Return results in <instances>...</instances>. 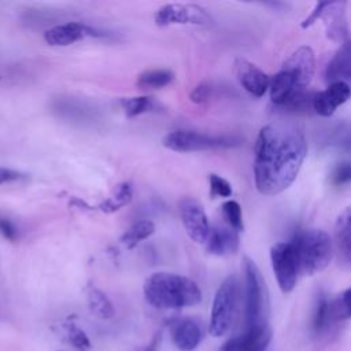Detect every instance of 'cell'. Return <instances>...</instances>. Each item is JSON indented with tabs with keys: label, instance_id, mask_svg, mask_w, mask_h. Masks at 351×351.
Returning <instances> with one entry per match:
<instances>
[{
	"label": "cell",
	"instance_id": "obj_6",
	"mask_svg": "<svg viewBox=\"0 0 351 351\" xmlns=\"http://www.w3.org/2000/svg\"><path fill=\"white\" fill-rule=\"evenodd\" d=\"M163 147L177 152H193L219 148H233L241 144L234 136H214L193 130H174L167 133L162 140Z\"/></svg>",
	"mask_w": 351,
	"mask_h": 351
},
{
	"label": "cell",
	"instance_id": "obj_14",
	"mask_svg": "<svg viewBox=\"0 0 351 351\" xmlns=\"http://www.w3.org/2000/svg\"><path fill=\"white\" fill-rule=\"evenodd\" d=\"M234 73L240 85L255 97H262L269 89L270 77L256 64L245 59H237L234 62Z\"/></svg>",
	"mask_w": 351,
	"mask_h": 351
},
{
	"label": "cell",
	"instance_id": "obj_2",
	"mask_svg": "<svg viewBox=\"0 0 351 351\" xmlns=\"http://www.w3.org/2000/svg\"><path fill=\"white\" fill-rule=\"evenodd\" d=\"M143 292L145 300L159 310H178L202 300V291L193 280L170 271H155L148 276Z\"/></svg>",
	"mask_w": 351,
	"mask_h": 351
},
{
	"label": "cell",
	"instance_id": "obj_33",
	"mask_svg": "<svg viewBox=\"0 0 351 351\" xmlns=\"http://www.w3.org/2000/svg\"><path fill=\"white\" fill-rule=\"evenodd\" d=\"M0 234L8 241H15L18 239V228L11 219L0 217Z\"/></svg>",
	"mask_w": 351,
	"mask_h": 351
},
{
	"label": "cell",
	"instance_id": "obj_24",
	"mask_svg": "<svg viewBox=\"0 0 351 351\" xmlns=\"http://www.w3.org/2000/svg\"><path fill=\"white\" fill-rule=\"evenodd\" d=\"M154 232H155V223L152 221H148V219L137 221L122 234L121 241L126 248L132 250L138 243L152 236Z\"/></svg>",
	"mask_w": 351,
	"mask_h": 351
},
{
	"label": "cell",
	"instance_id": "obj_28",
	"mask_svg": "<svg viewBox=\"0 0 351 351\" xmlns=\"http://www.w3.org/2000/svg\"><path fill=\"white\" fill-rule=\"evenodd\" d=\"M221 208H222L223 219L226 221L229 228H232L236 232H240L244 229L241 207L236 200H226Z\"/></svg>",
	"mask_w": 351,
	"mask_h": 351
},
{
	"label": "cell",
	"instance_id": "obj_7",
	"mask_svg": "<svg viewBox=\"0 0 351 351\" xmlns=\"http://www.w3.org/2000/svg\"><path fill=\"white\" fill-rule=\"evenodd\" d=\"M270 261L280 289L284 293L291 292L295 288L300 273L293 241L291 240L274 244L270 250Z\"/></svg>",
	"mask_w": 351,
	"mask_h": 351
},
{
	"label": "cell",
	"instance_id": "obj_31",
	"mask_svg": "<svg viewBox=\"0 0 351 351\" xmlns=\"http://www.w3.org/2000/svg\"><path fill=\"white\" fill-rule=\"evenodd\" d=\"M332 182L335 185H344L351 182V162L337 163L332 171Z\"/></svg>",
	"mask_w": 351,
	"mask_h": 351
},
{
	"label": "cell",
	"instance_id": "obj_19",
	"mask_svg": "<svg viewBox=\"0 0 351 351\" xmlns=\"http://www.w3.org/2000/svg\"><path fill=\"white\" fill-rule=\"evenodd\" d=\"M207 251L213 255H232L239 248L237 232L225 225H217L210 230L207 239Z\"/></svg>",
	"mask_w": 351,
	"mask_h": 351
},
{
	"label": "cell",
	"instance_id": "obj_23",
	"mask_svg": "<svg viewBox=\"0 0 351 351\" xmlns=\"http://www.w3.org/2000/svg\"><path fill=\"white\" fill-rule=\"evenodd\" d=\"M174 80V74L167 69H151L143 71L137 77V86L140 89H160L167 86Z\"/></svg>",
	"mask_w": 351,
	"mask_h": 351
},
{
	"label": "cell",
	"instance_id": "obj_26",
	"mask_svg": "<svg viewBox=\"0 0 351 351\" xmlns=\"http://www.w3.org/2000/svg\"><path fill=\"white\" fill-rule=\"evenodd\" d=\"M121 106L125 110L126 117L133 118L145 112L156 111L159 108L158 103L149 97V96H133V97H126L121 100Z\"/></svg>",
	"mask_w": 351,
	"mask_h": 351
},
{
	"label": "cell",
	"instance_id": "obj_12",
	"mask_svg": "<svg viewBox=\"0 0 351 351\" xmlns=\"http://www.w3.org/2000/svg\"><path fill=\"white\" fill-rule=\"evenodd\" d=\"M271 341V329L269 325H262L251 329H244L240 335L226 340L219 351H266Z\"/></svg>",
	"mask_w": 351,
	"mask_h": 351
},
{
	"label": "cell",
	"instance_id": "obj_8",
	"mask_svg": "<svg viewBox=\"0 0 351 351\" xmlns=\"http://www.w3.org/2000/svg\"><path fill=\"white\" fill-rule=\"evenodd\" d=\"M154 21L158 26L170 25H206L211 21L210 15L196 4L170 3L162 5L154 14Z\"/></svg>",
	"mask_w": 351,
	"mask_h": 351
},
{
	"label": "cell",
	"instance_id": "obj_4",
	"mask_svg": "<svg viewBox=\"0 0 351 351\" xmlns=\"http://www.w3.org/2000/svg\"><path fill=\"white\" fill-rule=\"evenodd\" d=\"M244 276V329L267 325V292L255 262L243 258Z\"/></svg>",
	"mask_w": 351,
	"mask_h": 351
},
{
	"label": "cell",
	"instance_id": "obj_25",
	"mask_svg": "<svg viewBox=\"0 0 351 351\" xmlns=\"http://www.w3.org/2000/svg\"><path fill=\"white\" fill-rule=\"evenodd\" d=\"M132 196H133L132 185L129 182H122L117 185L112 195L100 204V210L104 213H115L122 207L128 206L132 200Z\"/></svg>",
	"mask_w": 351,
	"mask_h": 351
},
{
	"label": "cell",
	"instance_id": "obj_29",
	"mask_svg": "<svg viewBox=\"0 0 351 351\" xmlns=\"http://www.w3.org/2000/svg\"><path fill=\"white\" fill-rule=\"evenodd\" d=\"M67 339L77 351H89L90 350V341H89L86 333L73 324L67 326Z\"/></svg>",
	"mask_w": 351,
	"mask_h": 351
},
{
	"label": "cell",
	"instance_id": "obj_5",
	"mask_svg": "<svg viewBox=\"0 0 351 351\" xmlns=\"http://www.w3.org/2000/svg\"><path fill=\"white\" fill-rule=\"evenodd\" d=\"M239 300V282L237 278L230 274L218 287L210 314L208 332L214 337L223 336L232 326Z\"/></svg>",
	"mask_w": 351,
	"mask_h": 351
},
{
	"label": "cell",
	"instance_id": "obj_17",
	"mask_svg": "<svg viewBox=\"0 0 351 351\" xmlns=\"http://www.w3.org/2000/svg\"><path fill=\"white\" fill-rule=\"evenodd\" d=\"M171 339L174 346L181 351H191L199 346L203 339V330L193 318H182L171 325Z\"/></svg>",
	"mask_w": 351,
	"mask_h": 351
},
{
	"label": "cell",
	"instance_id": "obj_13",
	"mask_svg": "<svg viewBox=\"0 0 351 351\" xmlns=\"http://www.w3.org/2000/svg\"><path fill=\"white\" fill-rule=\"evenodd\" d=\"M52 111L62 119L81 125L92 123L97 119V111L89 103L75 97H58L52 101Z\"/></svg>",
	"mask_w": 351,
	"mask_h": 351
},
{
	"label": "cell",
	"instance_id": "obj_22",
	"mask_svg": "<svg viewBox=\"0 0 351 351\" xmlns=\"http://www.w3.org/2000/svg\"><path fill=\"white\" fill-rule=\"evenodd\" d=\"M86 299L89 310L93 315L101 319H110L114 317V306L107 298L104 292H101L99 288L89 285L86 291Z\"/></svg>",
	"mask_w": 351,
	"mask_h": 351
},
{
	"label": "cell",
	"instance_id": "obj_20",
	"mask_svg": "<svg viewBox=\"0 0 351 351\" xmlns=\"http://www.w3.org/2000/svg\"><path fill=\"white\" fill-rule=\"evenodd\" d=\"M346 3L340 1H328L324 5L319 19H324L326 34L329 38L340 41L347 36V23H346Z\"/></svg>",
	"mask_w": 351,
	"mask_h": 351
},
{
	"label": "cell",
	"instance_id": "obj_11",
	"mask_svg": "<svg viewBox=\"0 0 351 351\" xmlns=\"http://www.w3.org/2000/svg\"><path fill=\"white\" fill-rule=\"evenodd\" d=\"M281 69L285 70L295 80L298 88L302 92H306L314 77L315 69V58L313 49L306 45L299 47L288 56V59L282 63Z\"/></svg>",
	"mask_w": 351,
	"mask_h": 351
},
{
	"label": "cell",
	"instance_id": "obj_1",
	"mask_svg": "<svg viewBox=\"0 0 351 351\" xmlns=\"http://www.w3.org/2000/svg\"><path fill=\"white\" fill-rule=\"evenodd\" d=\"M254 154L256 189L266 196L278 195L300 171L307 154L304 132L292 122H271L259 130Z\"/></svg>",
	"mask_w": 351,
	"mask_h": 351
},
{
	"label": "cell",
	"instance_id": "obj_10",
	"mask_svg": "<svg viewBox=\"0 0 351 351\" xmlns=\"http://www.w3.org/2000/svg\"><path fill=\"white\" fill-rule=\"evenodd\" d=\"M180 214L188 236L199 244L206 243L211 228L202 204L195 199L186 197L180 204Z\"/></svg>",
	"mask_w": 351,
	"mask_h": 351
},
{
	"label": "cell",
	"instance_id": "obj_9",
	"mask_svg": "<svg viewBox=\"0 0 351 351\" xmlns=\"http://www.w3.org/2000/svg\"><path fill=\"white\" fill-rule=\"evenodd\" d=\"M108 33L78 22H64L45 30L44 40L52 47H67L85 37H107Z\"/></svg>",
	"mask_w": 351,
	"mask_h": 351
},
{
	"label": "cell",
	"instance_id": "obj_34",
	"mask_svg": "<svg viewBox=\"0 0 351 351\" xmlns=\"http://www.w3.org/2000/svg\"><path fill=\"white\" fill-rule=\"evenodd\" d=\"M26 178H27V176L18 171V170L0 166V185L15 182V181H22V180H26Z\"/></svg>",
	"mask_w": 351,
	"mask_h": 351
},
{
	"label": "cell",
	"instance_id": "obj_32",
	"mask_svg": "<svg viewBox=\"0 0 351 351\" xmlns=\"http://www.w3.org/2000/svg\"><path fill=\"white\" fill-rule=\"evenodd\" d=\"M211 93H213V86L208 82H200L193 88L189 97H191V101L196 104H202L210 99Z\"/></svg>",
	"mask_w": 351,
	"mask_h": 351
},
{
	"label": "cell",
	"instance_id": "obj_15",
	"mask_svg": "<svg viewBox=\"0 0 351 351\" xmlns=\"http://www.w3.org/2000/svg\"><path fill=\"white\" fill-rule=\"evenodd\" d=\"M351 96V88L343 82H330L326 89L313 95V110L321 117H330Z\"/></svg>",
	"mask_w": 351,
	"mask_h": 351
},
{
	"label": "cell",
	"instance_id": "obj_3",
	"mask_svg": "<svg viewBox=\"0 0 351 351\" xmlns=\"http://www.w3.org/2000/svg\"><path fill=\"white\" fill-rule=\"evenodd\" d=\"M300 273L313 276L326 269L332 259V241L322 229H304L292 239Z\"/></svg>",
	"mask_w": 351,
	"mask_h": 351
},
{
	"label": "cell",
	"instance_id": "obj_18",
	"mask_svg": "<svg viewBox=\"0 0 351 351\" xmlns=\"http://www.w3.org/2000/svg\"><path fill=\"white\" fill-rule=\"evenodd\" d=\"M325 77L329 82H343L351 88V40H346L329 60Z\"/></svg>",
	"mask_w": 351,
	"mask_h": 351
},
{
	"label": "cell",
	"instance_id": "obj_30",
	"mask_svg": "<svg viewBox=\"0 0 351 351\" xmlns=\"http://www.w3.org/2000/svg\"><path fill=\"white\" fill-rule=\"evenodd\" d=\"M210 181V192L211 196H218V197H229L232 195V185L222 178L218 174H210L208 177Z\"/></svg>",
	"mask_w": 351,
	"mask_h": 351
},
{
	"label": "cell",
	"instance_id": "obj_21",
	"mask_svg": "<svg viewBox=\"0 0 351 351\" xmlns=\"http://www.w3.org/2000/svg\"><path fill=\"white\" fill-rule=\"evenodd\" d=\"M335 318L330 310V299L326 293L319 292L317 295L313 317H311V330L315 337L326 336L335 325Z\"/></svg>",
	"mask_w": 351,
	"mask_h": 351
},
{
	"label": "cell",
	"instance_id": "obj_27",
	"mask_svg": "<svg viewBox=\"0 0 351 351\" xmlns=\"http://www.w3.org/2000/svg\"><path fill=\"white\" fill-rule=\"evenodd\" d=\"M330 310L336 322L351 318V287L330 299Z\"/></svg>",
	"mask_w": 351,
	"mask_h": 351
},
{
	"label": "cell",
	"instance_id": "obj_16",
	"mask_svg": "<svg viewBox=\"0 0 351 351\" xmlns=\"http://www.w3.org/2000/svg\"><path fill=\"white\" fill-rule=\"evenodd\" d=\"M335 245L339 262L344 269H351V206L346 207L335 222Z\"/></svg>",
	"mask_w": 351,
	"mask_h": 351
}]
</instances>
